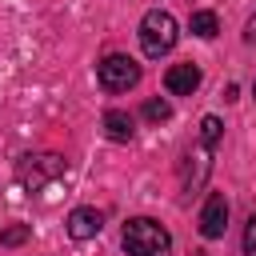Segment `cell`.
<instances>
[{"label":"cell","instance_id":"6da1fadb","mask_svg":"<svg viewBox=\"0 0 256 256\" xmlns=\"http://www.w3.org/2000/svg\"><path fill=\"white\" fill-rule=\"evenodd\" d=\"M64 176H68V160L60 152H28V156L16 160V180H20L24 192H40V188H48Z\"/></svg>","mask_w":256,"mask_h":256},{"label":"cell","instance_id":"7a4b0ae2","mask_svg":"<svg viewBox=\"0 0 256 256\" xmlns=\"http://www.w3.org/2000/svg\"><path fill=\"white\" fill-rule=\"evenodd\" d=\"M124 252L128 256H168L172 252V236L160 220L152 216H136L124 224Z\"/></svg>","mask_w":256,"mask_h":256},{"label":"cell","instance_id":"3957f363","mask_svg":"<svg viewBox=\"0 0 256 256\" xmlns=\"http://www.w3.org/2000/svg\"><path fill=\"white\" fill-rule=\"evenodd\" d=\"M176 36H180V28H176L172 12H164V8L144 12V20H140V48H144V56L160 60L164 52L176 48Z\"/></svg>","mask_w":256,"mask_h":256},{"label":"cell","instance_id":"277c9868","mask_svg":"<svg viewBox=\"0 0 256 256\" xmlns=\"http://www.w3.org/2000/svg\"><path fill=\"white\" fill-rule=\"evenodd\" d=\"M96 80H100L104 92H128V88L140 84V64L124 52H112L96 64Z\"/></svg>","mask_w":256,"mask_h":256},{"label":"cell","instance_id":"5b68a950","mask_svg":"<svg viewBox=\"0 0 256 256\" xmlns=\"http://www.w3.org/2000/svg\"><path fill=\"white\" fill-rule=\"evenodd\" d=\"M224 228H228V200H224V192H212L204 200V208H200V236L204 240H220Z\"/></svg>","mask_w":256,"mask_h":256},{"label":"cell","instance_id":"8992f818","mask_svg":"<svg viewBox=\"0 0 256 256\" xmlns=\"http://www.w3.org/2000/svg\"><path fill=\"white\" fill-rule=\"evenodd\" d=\"M212 152H216V148L204 144V140H196V148L188 152V164H184V188H188V192L208 180V172H212Z\"/></svg>","mask_w":256,"mask_h":256},{"label":"cell","instance_id":"52a82bcc","mask_svg":"<svg viewBox=\"0 0 256 256\" xmlns=\"http://www.w3.org/2000/svg\"><path fill=\"white\" fill-rule=\"evenodd\" d=\"M64 228H68L72 240H92V236H100V228H104V212H100V208H88V204H84V208H72Z\"/></svg>","mask_w":256,"mask_h":256},{"label":"cell","instance_id":"ba28073f","mask_svg":"<svg viewBox=\"0 0 256 256\" xmlns=\"http://www.w3.org/2000/svg\"><path fill=\"white\" fill-rule=\"evenodd\" d=\"M164 88H168L172 96H192V92L200 88V68H196V64H172V68L164 72Z\"/></svg>","mask_w":256,"mask_h":256},{"label":"cell","instance_id":"9c48e42d","mask_svg":"<svg viewBox=\"0 0 256 256\" xmlns=\"http://www.w3.org/2000/svg\"><path fill=\"white\" fill-rule=\"evenodd\" d=\"M104 136H108V140H116V144H128V140L136 136L132 116H128V112H120V108H108V112H104Z\"/></svg>","mask_w":256,"mask_h":256},{"label":"cell","instance_id":"30bf717a","mask_svg":"<svg viewBox=\"0 0 256 256\" xmlns=\"http://www.w3.org/2000/svg\"><path fill=\"white\" fill-rule=\"evenodd\" d=\"M188 28H192V36H200V40H212V36L220 32V20H216V12H192Z\"/></svg>","mask_w":256,"mask_h":256},{"label":"cell","instance_id":"8fae6325","mask_svg":"<svg viewBox=\"0 0 256 256\" xmlns=\"http://www.w3.org/2000/svg\"><path fill=\"white\" fill-rule=\"evenodd\" d=\"M220 136H224V124H220V116H204L200 120V132H196V140H204V144H220Z\"/></svg>","mask_w":256,"mask_h":256},{"label":"cell","instance_id":"7c38bea8","mask_svg":"<svg viewBox=\"0 0 256 256\" xmlns=\"http://www.w3.org/2000/svg\"><path fill=\"white\" fill-rule=\"evenodd\" d=\"M28 236H32V228H28V224H8V228L0 232V244H4V248H20Z\"/></svg>","mask_w":256,"mask_h":256},{"label":"cell","instance_id":"4fadbf2b","mask_svg":"<svg viewBox=\"0 0 256 256\" xmlns=\"http://www.w3.org/2000/svg\"><path fill=\"white\" fill-rule=\"evenodd\" d=\"M168 116H172V104H168V100H148V104H144V120L164 124Z\"/></svg>","mask_w":256,"mask_h":256},{"label":"cell","instance_id":"5bb4252c","mask_svg":"<svg viewBox=\"0 0 256 256\" xmlns=\"http://www.w3.org/2000/svg\"><path fill=\"white\" fill-rule=\"evenodd\" d=\"M244 256H256V216H252L248 228H244Z\"/></svg>","mask_w":256,"mask_h":256},{"label":"cell","instance_id":"9a60e30c","mask_svg":"<svg viewBox=\"0 0 256 256\" xmlns=\"http://www.w3.org/2000/svg\"><path fill=\"white\" fill-rule=\"evenodd\" d=\"M244 44H256V16L244 24Z\"/></svg>","mask_w":256,"mask_h":256},{"label":"cell","instance_id":"2e32d148","mask_svg":"<svg viewBox=\"0 0 256 256\" xmlns=\"http://www.w3.org/2000/svg\"><path fill=\"white\" fill-rule=\"evenodd\" d=\"M252 96H256V84H252Z\"/></svg>","mask_w":256,"mask_h":256}]
</instances>
